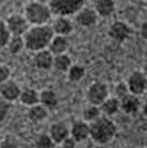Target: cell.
Returning <instances> with one entry per match:
<instances>
[{
	"label": "cell",
	"mask_w": 147,
	"mask_h": 148,
	"mask_svg": "<svg viewBox=\"0 0 147 148\" xmlns=\"http://www.w3.org/2000/svg\"><path fill=\"white\" fill-rule=\"evenodd\" d=\"M141 106V102L137 95L134 94H127L120 99V110H122L125 114H134L138 111Z\"/></svg>",
	"instance_id": "7c38bea8"
},
{
	"label": "cell",
	"mask_w": 147,
	"mask_h": 148,
	"mask_svg": "<svg viewBox=\"0 0 147 148\" xmlns=\"http://www.w3.org/2000/svg\"><path fill=\"white\" fill-rule=\"evenodd\" d=\"M6 25L11 36H23L29 29V22L21 14L10 16L7 20Z\"/></svg>",
	"instance_id": "52a82bcc"
},
{
	"label": "cell",
	"mask_w": 147,
	"mask_h": 148,
	"mask_svg": "<svg viewBox=\"0 0 147 148\" xmlns=\"http://www.w3.org/2000/svg\"><path fill=\"white\" fill-rule=\"evenodd\" d=\"M76 13V22L82 27L91 28L98 22V13L95 12L94 9L82 8Z\"/></svg>",
	"instance_id": "30bf717a"
},
{
	"label": "cell",
	"mask_w": 147,
	"mask_h": 148,
	"mask_svg": "<svg viewBox=\"0 0 147 148\" xmlns=\"http://www.w3.org/2000/svg\"><path fill=\"white\" fill-rule=\"evenodd\" d=\"M127 87L131 94H134L139 96L146 91V76L141 71H135L131 74V76L127 80Z\"/></svg>",
	"instance_id": "8992f818"
},
{
	"label": "cell",
	"mask_w": 147,
	"mask_h": 148,
	"mask_svg": "<svg viewBox=\"0 0 147 148\" xmlns=\"http://www.w3.org/2000/svg\"><path fill=\"white\" fill-rule=\"evenodd\" d=\"M10 32L8 30L6 25V22L0 21V49L6 47L9 39H10Z\"/></svg>",
	"instance_id": "4316f807"
},
{
	"label": "cell",
	"mask_w": 147,
	"mask_h": 148,
	"mask_svg": "<svg viewBox=\"0 0 147 148\" xmlns=\"http://www.w3.org/2000/svg\"><path fill=\"white\" fill-rule=\"evenodd\" d=\"M9 110H10V102L0 96V123L6 119Z\"/></svg>",
	"instance_id": "83f0119b"
},
{
	"label": "cell",
	"mask_w": 147,
	"mask_h": 148,
	"mask_svg": "<svg viewBox=\"0 0 147 148\" xmlns=\"http://www.w3.org/2000/svg\"><path fill=\"white\" fill-rule=\"evenodd\" d=\"M20 92H21V88L13 81L7 80L0 84V96L2 99H7L8 102L18 99Z\"/></svg>",
	"instance_id": "9c48e42d"
},
{
	"label": "cell",
	"mask_w": 147,
	"mask_h": 148,
	"mask_svg": "<svg viewBox=\"0 0 147 148\" xmlns=\"http://www.w3.org/2000/svg\"><path fill=\"white\" fill-rule=\"evenodd\" d=\"M71 65H72V60L65 53L53 56L52 68H54L56 71H59V72H67Z\"/></svg>",
	"instance_id": "7402d4cb"
},
{
	"label": "cell",
	"mask_w": 147,
	"mask_h": 148,
	"mask_svg": "<svg viewBox=\"0 0 147 148\" xmlns=\"http://www.w3.org/2000/svg\"><path fill=\"white\" fill-rule=\"evenodd\" d=\"M116 135V125L107 116H100L90 123V137L98 144H107Z\"/></svg>",
	"instance_id": "7a4b0ae2"
},
{
	"label": "cell",
	"mask_w": 147,
	"mask_h": 148,
	"mask_svg": "<svg viewBox=\"0 0 147 148\" xmlns=\"http://www.w3.org/2000/svg\"><path fill=\"white\" fill-rule=\"evenodd\" d=\"M8 49L12 54H17L25 48L23 37L22 36H10V39L8 41Z\"/></svg>",
	"instance_id": "cb8c5ba5"
},
{
	"label": "cell",
	"mask_w": 147,
	"mask_h": 148,
	"mask_svg": "<svg viewBox=\"0 0 147 148\" xmlns=\"http://www.w3.org/2000/svg\"><path fill=\"white\" fill-rule=\"evenodd\" d=\"M34 65L40 70H49L52 68L53 63V54L49 50L43 49L36 52V56L33 59Z\"/></svg>",
	"instance_id": "5bb4252c"
},
{
	"label": "cell",
	"mask_w": 147,
	"mask_h": 148,
	"mask_svg": "<svg viewBox=\"0 0 147 148\" xmlns=\"http://www.w3.org/2000/svg\"><path fill=\"white\" fill-rule=\"evenodd\" d=\"M101 115H102V113H101L100 107H98V105H93V104H90L87 107H85L83 113H82L83 121H85L86 123H92L93 121H95Z\"/></svg>",
	"instance_id": "603a6c76"
},
{
	"label": "cell",
	"mask_w": 147,
	"mask_h": 148,
	"mask_svg": "<svg viewBox=\"0 0 147 148\" xmlns=\"http://www.w3.org/2000/svg\"><path fill=\"white\" fill-rule=\"evenodd\" d=\"M51 14L52 13L50 11L49 6H47V3L33 1L25 7V18L29 22V25H47V22L51 18Z\"/></svg>",
	"instance_id": "3957f363"
},
{
	"label": "cell",
	"mask_w": 147,
	"mask_h": 148,
	"mask_svg": "<svg viewBox=\"0 0 147 148\" xmlns=\"http://www.w3.org/2000/svg\"><path fill=\"white\" fill-rule=\"evenodd\" d=\"M0 148H17V145L11 140H5V142L1 143Z\"/></svg>",
	"instance_id": "1f68e13d"
},
{
	"label": "cell",
	"mask_w": 147,
	"mask_h": 148,
	"mask_svg": "<svg viewBox=\"0 0 147 148\" xmlns=\"http://www.w3.org/2000/svg\"><path fill=\"white\" fill-rule=\"evenodd\" d=\"M53 36H54V32L50 25H33L32 28H29L25 31L23 36L25 48L33 52L47 49Z\"/></svg>",
	"instance_id": "6da1fadb"
},
{
	"label": "cell",
	"mask_w": 147,
	"mask_h": 148,
	"mask_svg": "<svg viewBox=\"0 0 147 148\" xmlns=\"http://www.w3.org/2000/svg\"><path fill=\"white\" fill-rule=\"evenodd\" d=\"M94 10L98 16L109 17L115 10V3L113 0H96Z\"/></svg>",
	"instance_id": "d6986e66"
},
{
	"label": "cell",
	"mask_w": 147,
	"mask_h": 148,
	"mask_svg": "<svg viewBox=\"0 0 147 148\" xmlns=\"http://www.w3.org/2000/svg\"><path fill=\"white\" fill-rule=\"evenodd\" d=\"M70 136L76 143L85 140L87 137H90V124L85 121L75 122L70 130Z\"/></svg>",
	"instance_id": "8fae6325"
},
{
	"label": "cell",
	"mask_w": 147,
	"mask_h": 148,
	"mask_svg": "<svg viewBox=\"0 0 147 148\" xmlns=\"http://www.w3.org/2000/svg\"><path fill=\"white\" fill-rule=\"evenodd\" d=\"M10 76V70L6 65H0V84L5 81L9 80Z\"/></svg>",
	"instance_id": "f546056e"
},
{
	"label": "cell",
	"mask_w": 147,
	"mask_h": 148,
	"mask_svg": "<svg viewBox=\"0 0 147 148\" xmlns=\"http://www.w3.org/2000/svg\"><path fill=\"white\" fill-rule=\"evenodd\" d=\"M69 135H70V130L67 128V125L62 122L53 123L50 127L49 136L54 144H61Z\"/></svg>",
	"instance_id": "4fadbf2b"
},
{
	"label": "cell",
	"mask_w": 147,
	"mask_h": 148,
	"mask_svg": "<svg viewBox=\"0 0 147 148\" xmlns=\"http://www.w3.org/2000/svg\"><path fill=\"white\" fill-rule=\"evenodd\" d=\"M67 72V76H69V80L71 82H79L81 81L84 75H85V69L83 68L80 64H75V65H71Z\"/></svg>",
	"instance_id": "d4e9b609"
},
{
	"label": "cell",
	"mask_w": 147,
	"mask_h": 148,
	"mask_svg": "<svg viewBox=\"0 0 147 148\" xmlns=\"http://www.w3.org/2000/svg\"><path fill=\"white\" fill-rule=\"evenodd\" d=\"M39 104H41L47 110H54L59 104V99L54 91L44 90L39 93Z\"/></svg>",
	"instance_id": "2e32d148"
},
{
	"label": "cell",
	"mask_w": 147,
	"mask_h": 148,
	"mask_svg": "<svg viewBox=\"0 0 147 148\" xmlns=\"http://www.w3.org/2000/svg\"><path fill=\"white\" fill-rule=\"evenodd\" d=\"M48 116V110L44 108L41 104H36L30 106L28 111V118L33 123H40Z\"/></svg>",
	"instance_id": "44dd1931"
},
{
	"label": "cell",
	"mask_w": 147,
	"mask_h": 148,
	"mask_svg": "<svg viewBox=\"0 0 147 148\" xmlns=\"http://www.w3.org/2000/svg\"><path fill=\"white\" fill-rule=\"evenodd\" d=\"M98 107L105 116H113L120 111V99L117 97H107Z\"/></svg>",
	"instance_id": "ac0fdd59"
},
{
	"label": "cell",
	"mask_w": 147,
	"mask_h": 148,
	"mask_svg": "<svg viewBox=\"0 0 147 148\" xmlns=\"http://www.w3.org/2000/svg\"><path fill=\"white\" fill-rule=\"evenodd\" d=\"M131 34V29L125 22L123 21H115L109 28V36L116 42H124L127 40Z\"/></svg>",
	"instance_id": "ba28073f"
},
{
	"label": "cell",
	"mask_w": 147,
	"mask_h": 148,
	"mask_svg": "<svg viewBox=\"0 0 147 148\" xmlns=\"http://www.w3.org/2000/svg\"><path fill=\"white\" fill-rule=\"evenodd\" d=\"M51 28H52V30L54 32V34H58V36H67L73 30V25L65 17H59V18L55 19L54 21H53V25H52Z\"/></svg>",
	"instance_id": "e0dca14e"
},
{
	"label": "cell",
	"mask_w": 147,
	"mask_h": 148,
	"mask_svg": "<svg viewBox=\"0 0 147 148\" xmlns=\"http://www.w3.org/2000/svg\"><path fill=\"white\" fill-rule=\"evenodd\" d=\"M61 144H62V146H63V148H75L76 142L74 140L71 136L69 135L67 138H65V139L61 143Z\"/></svg>",
	"instance_id": "4dcf8cb0"
},
{
	"label": "cell",
	"mask_w": 147,
	"mask_h": 148,
	"mask_svg": "<svg viewBox=\"0 0 147 148\" xmlns=\"http://www.w3.org/2000/svg\"><path fill=\"white\" fill-rule=\"evenodd\" d=\"M109 97V88L102 82H94L87 88V99L90 104L100 105Z\"/></svg>",
	"instance_id": "5b68a950"
},
{
	"label": "cell",
	"mask_w": 147,
	"mask_h": 148,
	"mask_svg": "<svg viewBox=\"0 0 147 148\" xmlns=\"http://www.w3.org/2000/svg\"><path fill=\"white\" fill-rule=\"evenodd\" d=\"M115 94H116V97L118 99H121L122 97H124V96H126L127 94H129L127 84L124 83V82L118 83L116 86H115Z\"/></svg>",
	"instance_id": "f1b7e54d"
},
{
	"label": "cell",
	"mask_w": 147,
	"mask_h": 148,
	"mask_svg": "<svg viewBox=\"0 0 147 148\" xmlns=\"http://www.w3.org/2000/svg\"><path fill=\"white\" fill-rule=\"evenodd\" d=\"M48 48L53 56L65 53V51L69 49V40L65 36H53Z\"/></svg>",
	"instance_id": "9a60e30c"
},
{
	"label": "cell",
	"mask_w": 147,
	"mask_h": 148,
	"mask_svg": "<svg viewBox=\"0 0 147 148\" xmlns=\"http://www.w3.org/2000/svg\"><path fill=\"white\" fill-rule=\"evenodd\" d=\"M84 6V0H51L49 8L51 13L67 17L76 13Z\"/></svg>",
	"instance_id": "277c9868"
},
{
	"label": "cell",
	"mask_w": 147,
	"mask_h": 148,
	"mask_svg": "<svg viewBox=\"0 0 147 148\" xmlns=\"http://www.w3.org/2000/svg\"><path fill=\"white\" fill-rule=\"evenodd\" d=\"M147 23L146 22H144L143 25H142V29H141V33H142V37L144 38V39H146L147 37Z\"/></svg>",
	"instance_id": "d6a6232c"
},
{
	"label": "cell",
	"mask_w": 147,
	"mask_h": 148,
	"mask_svg": "<svg viewBox=\"0 0 147 148\" xmlns=\"http://www.w3.org/2000/svg\"><path fill=\"white\" fill-rule=\"evenodd\" d=\"M18 99H20L22 104L30 107L36 104H39V93L33 88H25V90H21Z\"/></svg>",
	"instance_id": "ffe728a7"
},
{
	"label": "cell",
	"mask_w": 147,
	"mask_h": 148,
	"mask_svg": "<svg viewBox=\"0 0 147 148\" xmlns=\"http://www.w3.org/2000/svg\"><path fill=\"white\" fill-rule=\"evenodd\" d=\"M38 2H41V3H49L51 0H37Z\"/></svg>",
	"instance_id": "836d02e7"
},
{
	"label": "cell",
	"mask_w": 147,
	"mask_h": 148,
	"mask_svg": "<svg viewBox=\"0 0 147 148\" xmlns=\"http://www.w3.org/2000/svg\"><path fill=\"white\" fill-rule=\"evenodd\" d=\"M89 148H93V147H89Z\"/></svg>",
	"instance_id": "e575fe53"
},
{
	"label": "cell",
	"mask_w": 147,
	"mask_h": 148,
	"mask_svg": "<svg viewBox=\"0 0 147 148\" xmlns=\"http://www.w3.org/2000/svg\"><path fill=\"white\" fill-rule=\"evenodd\" d=\"M36 145L38 148H52L54 146V143L48 134H42L37 138Z\"/></svg>",
	"instance_id": "484cf974"
}]
</instances>
